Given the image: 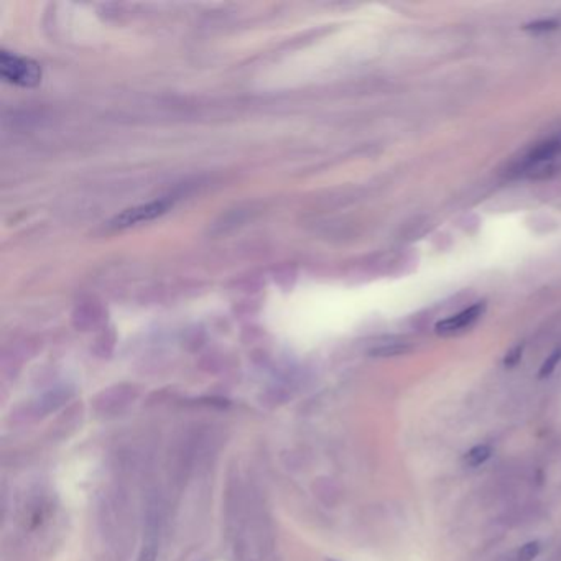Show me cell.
<instances>
[{"label": "cell", "mask_w": 561, "mask_h": 561, "mask_svg": "<svg viewBox=\"0 0 561 561\" xmlns=\"http://www.w3.org/2000/svg\"><path fill=\"white\" fill-rule=\"evenodd\" d=\"M484 310H486V303L477 301L470 308L456 313V315H451L436 323L435 331L438 336H452V334L466 331V329L474 326L476 321L484 315Z\"/></svg>", "instance_id": "3957f363"}, {"label": "cell", "mask_w": 561, "mask_h": 561, "mask_svg": "<svg viewBox=\"0 0 561 561\" xmlns=\"http://www.w3.org/2000/svg\"><path fill=\"white\" fill-rule=\"evenodd\" d=\"M492 456V448L489 445H476L462 456V462L470 467H477Z\"/></svg>", "instance_id": "5b68a950"}, {"label": "cell", "mask_w": 561, "mask_h": 561, "mask_svg": "<svg viewBox=\"0 0 561 561\" xmlns=\"http://www.w3.org/2000/svg\"><path fill=\"white\" fill-rule=\"evenodd\" d=\"M410 344L406 343H390V344H385L382 348H377L375 351L372 352L374 356H380V357H390V356H400V354H405L410 351Z\"/></svg>", "instance_id": "8992f818"}, {"label": "cell", "mask_w": 561, "mask_h": 561, "mask_svg": "<svg viewBox=\"0 0 561 561\" xmlns=\"http://www.w3.org/2000/svg\"><path fill=\"white\" fill-rule=\"evenodd\" d=\"M523 356V344H517L512 349H509V352L504 357V365L506 367H516V365L522 361Z\"/></svg>", "instance_id": "30bf717a"}, {"label": "cell", "mask_w": 561, "mask_h": 561, "mask_svg": "<svg viewBox=\"0 0 561 561\" xmlns=\"http://www.w3.org/2000/svg\"><path fill=\"white\" fill-rule=\"evenodd\" d=\"M0 74L5 81L23 87L37 86L41 79V70L35 61L10 55L7 51L0 55Z\"/></svg>", "instance_id": "7a4b0ae2"}, {"label": "cell", "mask_w": 561, "mask_h": 561, "mask_svg": "<svg viewBox=\"0 0 561 561\" xmlns=\"http://www.w3.org/2000/svg\"><path fill=\"white\" fill-rule=\"evenodd\" d=\"M560 27V23L557 20H538V22H533L530 25H525V30H530V32L535 33H545V32H553Z\"/></svg>", "instance_id": "9c48e42d"}, {"label": "cell", "mask_w": 561, "mask_h": 561, "mask_svg": "<svg viewBox=\"0 0 561 561\" xmlns=\"http://www.w3.org/2000/svg\"><path fill=\"white\" fill-rule=\"evenodd\" d=\"M561 173V140L552 138L540 145L533 147V150L523 158L517 168V174L522 178L533 179H550L558 177Z\"/></svg>", "instance_id": "6da1fadb"}, {"label": "cell", "mask_w": 561, "mask_h": 561, "mask_svg": "<svg viewBox=\"0 0 561 561\" xmlns=\"http://www.w3.org/2000/svg\"><path fill=\"white\" fill-rule=\"evenodd\" d=\"M168 206H170L168 201H155V203L137 206V208L123 211L121 216H117L112 224H114L116 228H127V226L143 223V221H150L153 218H157V216L163 214L165 211L168 209Z\"/></svg>", "instance_id": "277c9868"}, {"label": "cell", "mask_w": 561, "mask_h": 561, "mask_svg": "<svg viewBox=\"0 0 561 561\" xmlns=\"http://www.w3.org/2000/svg\"><path fill=\"white\" fill-rule=\"evenodd\" d=\"M157 560V543H148L143 547L138 561H155Z\"/></svg>", "instance_id": "8fae6325"}, {"label": "cell", "mask_w": 561, "mask_h": 561, "mask_svg": "<svg viewBox=\"0 0 561 561\" xmlns=\"http://www.w3.org/2000/svg\"><path fill=\"white\" fill-rule=\"evenodd\" d=\"M542 545L540 542H528L517 552V561H533L540 555Z\"/></svg>", "instance_id": "ba28073f"}, {"label": "cell", "mask_w": 561, "mask_h": 561, "mask_svg": "<svg viewBox=\"0 0 561 561\" xmlns=\"http://www.w3.org/2000/svg\"><path fill=\"white\" fill-rule=\"evenodd\" d=\"M561 362V348L555 349V351L550 354V356L545 359L542 367L538 370V379H547L555 372V369L558 367V364Z\"/></svg>", "instance_id": "52a82bcc"}]
</instances>
